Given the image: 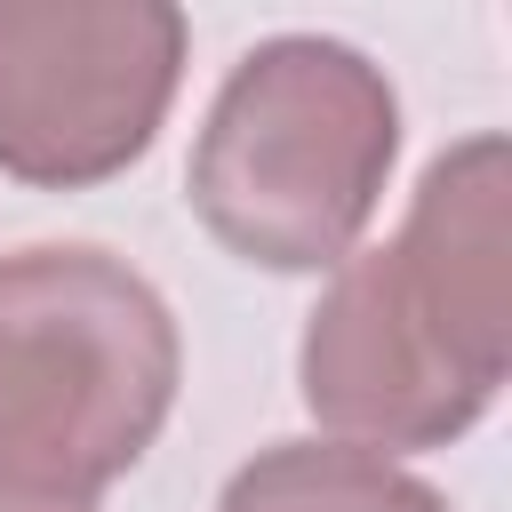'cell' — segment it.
Here are the masks:
<instances>
[{
  "label": "cell",
  "instance_id": "cell-1",
  "mask_svg": "<svg viewBox=\"0 0 512 512\" xmlns=\"http://www.w3.org/2000/svg\"><path fill=\"white\" fill-rule=\"evenodd\" d=\"M512 144H448L384 248H352L296 344V392L320 440L416 456L464 440L512 368Z\"/></svg>",
  "mask_w": 512,
  "mask_h": 512
},
{
  "label": "cell",
  "instance_id": "cell-2",
  "mask_svg": "<svg viewBox=\"0 0 512 512\" xmlns=\"http://www.w3.org/2000/svg\"><path fill=\"white\" fill-rule=\"evenodd\" d=\"M184 384L168 296L88 240L0 256V488L96 504L160 440Z\"/></svg>",
  "mask_w": 512,
  "mask_h": 512
},
{
  "label": "cell",
  "instance_id": "cell-3",
  "mask_svg": "<svg viewBox=\"0 0 512 512\" xmlns=\"http://www.w3.org/2000/svg\"><path fill=\"white\" fill-rule=\"evenodd\" d=\"M400 160V96L384 64L328 32L256 40L184 160V200L216 248L256 272H336Z\"/></svg>",
  "mask_w": 512,
  "mask_h": 512
},
{
  "label": "cell",
  "instance_id": "cell-4",
  "mask_svg": "<svg viewBox=\"0 0 512 512\" xmlns=\"http://www.w3.org/2000/svg\"><path fill=\"white\" fill-rule=\"evenodd\" d=\"M168 0H0V176L88 192L136 168L184 80Z\"/></svg>",
  "mask_w": 512,
  "mask_h": 512
},
{
  "label": "cell",
  "instance_id": "cell-5",
  "mask_svg": "<svg viewBox=\"0 0 512 512\" xmlns=\"http://www.w3.org/2000/svg\"><path fill=\"white\" fill-rule=\"evenodd\" d=\"M216 512H448V496L344 440H272L224 480Z\"/></svg>",
  "mask_w": 512,
  "mask_h": 512
},
{
  "label": "cell",
  "instance_id": "cell-6",
  "mask_svg": "<svg viewBox=\"0 0 512 512\" xmlns=\"http://www.w3.org/2000/svg\"><path fill=\"white\" fill-rule=\"evenodd\" d=\"M0 512H96V504H48V496H16V488H0Z\"/></svg>",
  "mask_w": 512,
  "mask_h": 512
}]
</instances>
